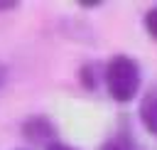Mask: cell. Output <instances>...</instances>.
<instances>
[{
	"instance_id": "cell-5",
	"label": "cell",
	"mask_w": 157,
	"mask_h": 150,
	"mask_svg": "<svg viewBox=\"0 0 157 150\" xmlns=\"http://www.w3.org/2000/svg\"><path fill=\"white\" fill-rule=\"evenodd\" d=\"M103 150H130V148H128V145H123V143H118V140H115V143H108V145H105V148H103Z\"/></svg>"
},
{
	"instance_id": "cell-7",
	"label": "cell",
	"mask_w": 157,
	"mask_h": 150,
	"mask_svg": "<svg viewBox=\"0 0 157 150\" xmlns=\"http://www.w3.org/2000/svg\"><path fill=\"white\" fill-rule=\"evenodd\" d=\"M10 7H17L15 0H7V2H0V10H10Z\"/></svg>"
},
{
	"instance_id": "cell-1",
	"label": "cell",
	"mask_w": 157,
	"mask_h": 150,
	"mask_svg": "<svg viewBox=\"0 0 157 150\" xmlns=\"http://www.w3.org/2000/svg\"><path fill=\"white\" fill-rule=\"evenodd\" d=\"M105 86H108V93L120 101V103H128L135 98L137 93V86H140V69L137 64L130 59V57H113L105 66Z\"/></svg>"
},
{
	"instance_id": "cell-2",
	"label": "cell",
	"mask_w": 157,
	"mask_h": 150,
	"mask_svg": "<svg viewBox=\"0 0 157 150\" xmlns=\"http://www.w3.org/2000/svg\"><path fill=\"white\" fill-rule=\"evenodd\" d=\"M22 133H25V138L32 140V143H54V140H52V138H54V125H52L47 118H42V116H34V118L25 120Z\"/></svg>"
},
{
	"instance_id": "cell-9",
	"label": "cell",
	"mask_w": 157,
	"mask_h": 150,
	"mask_svg": "<svg viewBox=\"0 0 157 150\" xmlns=\"http://www.w3.org/2000/svg\"><path fill=\"white\" fill-rule=\"evenodd\" d=\"M2 84H5V66L0 64V86H2Z\"/></svg>"
},
{
	"instance_id": "cell-4",
	"label": "cell",
	"mask_w": 157,
	"mask_h": 150,
	"mask_svg": "<svg viewBox=\"0 0 157 150\" xmlns=\"http://www.w3.org/2000/svg\"><path fill=\"white\" fill-rule=\"evenodd\" d=\"M145 27H147V32L157 39V5H155L147 15H145Z\"/></svg>"
},
{
	"instance_id": "cell-6",
	"label": "cell",
	"mask_w": 157,
	"mask_h": 150,
	"mask_svg": "<svg viewBox=\"0 0 157 150\" xmlns=\"http://www.w3.org/2000/svg\"><path fill=\"white\" fill-rule=\"evenodd\" d=\"M47 150H71V148H66V145H61V143H56V140H54V143H49V145H47Z\"/></svg>"
},
{
	"instance_id": "cell-8",
	"label": "cell",
	"mask_w": 157,
	"mask_h": 150,
	"mask_svg": "<svg viewBox=\"0 0 157 150\" xmlns=\"http://www.w3.org/2000/svg\"><path fill=\"white\" fill-rule=\"evenodd\" d=\"M81 5H83V7H98L101 2H98V0H96V2H93V0H81Z\"/></svg>"
},
{
	"instance_id": "cell-3",
	"label": "cell",
	"mask_w": 157,
	"mask_h": 150,
	"mask_svg": "<svg viewBox=\"0 0 157 150\" xmlns=\"http://www.w3.org/2000/svg\"><path fill=\"white\" fill-rule=\"evenodd\" d=\"M140 118H142L145 128H147L152 135H157V96H147V98L142 101V106H140Z\"/></svg>"
}]
</instances>
